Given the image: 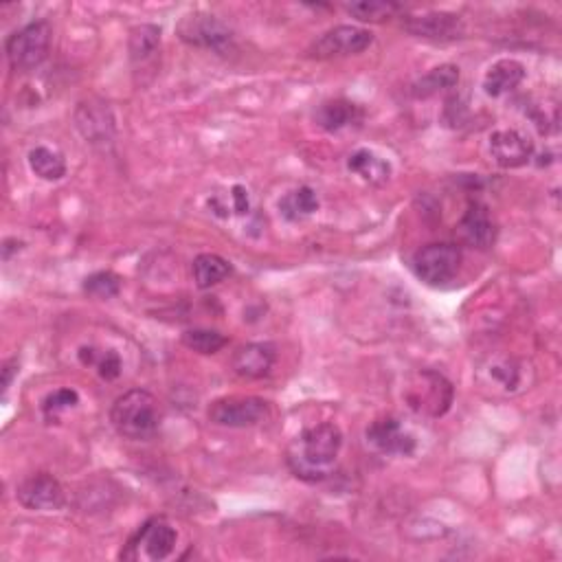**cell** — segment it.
<instances>
[{
    "instance_id": "cell-1",
    "label": "cell",
    "mask_w": 562,
    "mask_h": 562,
    "mask_svg": "<svg viewBox=\"0 0 562 562\" xmlns=\"http://www.w3.org/2000/svg\"><path fill=\"white\" fill-rule=\"evenodd\" d=\"M343 448V433L336 424L323 422L303 431L288 448V466L301 481L317 483L330 477Z\"/></svg>"
},
{
    "instance_id": "cell-2",
    "label": "cell",
    "mask_w": 562,
    "mask_h": 562,
    "mask_svg": "<svg viewBox=\"0 0 562 562\" xmlns=\"http://www.w3.org/2000/svg\"><path fill=\"white\" fill-rule=\"evenodd\" d=\"M110 424L126 440H150L161 426L159 400L145 389H130L112 402Z\"/></svg>"
},
{
    "instance_id": "cell-3",
    "label": "cell",
    "mask_w": 562,
    "mask_h": 562,
    "mask_svg": "<svg viewBox=\"0 0 562 562\" xmlns=\"http://www.w3.org/2000/svg\"><path fill=\"white\" fill-rule=\"evenodd\" d=\"M53 29L47 20L31 22V25L11 33L5 44L9 66L18 73H29L49 58Z\"/></svg>"
},
{
    "instance_id": "cell-4",
    "label": "cell",
    "mask_w": 562,
    "mask_h": 562,
    "mask_svg": "<svg viewBox=\"0 0 562 562\" xmlns=\"http://www.w3.org/2000/svg\"><path fill=\"white\" fill-rule=\"evenodd\" d=\"M176 33L185 44H189V47L207 49L220 55L229 53L235 42L229 25H224L218 16L202 14V11L183 16L181 22H178Z\"/></svg>"
},
{
    "instance_id": "cell-5",
    "label": "cell",
    "mask_w": 562,
    "mask_h": 562,
    "mask_svg": "<svg viewBox=\"0 0 562 562\" xmlns=\"http://www.w3.org/2000/svg\"><path fill=\"white\" fill-rule=\"evenodd\" d=\"M462 266V249L457 244H429L415 253L413 273L426 286H446L457 277Z\"/></svg>"
},
{
    "instance_id": "cell-6",
    "label": "cell",
    "mask_w": 562,
    "mask_h": 562,
    "mask_svg": "<svg viewBox=\"0 0 562 562\" xmlns=\"http://www.w3.org/2000/svg\"><path fill=\"white\" fill-rule=\"evenodd\" d=\"M455 398V389L442 374L437 372H420L407 389V402L409 407L420 413L429 415V418H442V415L451 409Z\"/></svg>"
},
{
    "instance_id": "cell-7",
    "label": "cell",
    "mask_w": 562,
    "mask_h": 562,
    "mask_svg": "<svg viewBox=\"0 0 562 562\" xmlns=\"http://www.w3.org/2000/svg\"><path fill=\"white\" fill-rule=\"evenodd\" d=\"M268 402L257 396H229L220 398L209 407V422L224 429H249L268 418Z\"/></svg>"
},
{
    "instance_id": "cell-8",
    "label": "cell",
    "mask_w": 562,
    "mask_h": 562,
    "mask_svg": "<svg viewBox=\"0 0 562 562\" xmlns=\"http://www.w3.org/2000/svg\"><path fill=\"white\" fill-rule=\"evenodd\" d=\"M374 44V33L363 27L339 25L323 33V36L308 49L310 58L332 60L347 58V55H358L367 51Z\"/></svg>"
},
{
    "instance_id": "cell-9",
    "label": "cell",
    "mask_w": 562,
    "mask_h": 562,
    "mask_svg": "<svg viewBox=\"0 0 562 562\" xmlns=\"http://www.w3.org/2000/svg\"><path fill=\"white\" fill-rule=\"evenodd\" d=\"M178 532L172 523L163 516H154L148 523H143L141 530L130 538L128 552L121 558H148V560H165L170 558L176 549Z\"/></svg>"
},
{
    "instance_id": "cell-10",
    "label": "cell",
    "mask_w": 562,
    "mask_h": 562,
    "mask_svg": "<svg viewBox=\"0 0 562 562\" xmlns=\"http://www.w3.org/2000/svg\"><path fill=\"white\" fill-rule=\"evenodd\" d=\"M16 499L22 508L33 512H55L64 508V488L62 483L49 472H36L22 479L16 488Z\"/></svg>"
},
{
    "instance_id": "cell-11",
    "label": "cell",
    "mask_w": 562,
    "mask_h": 562,
    "mask_svg": "<svg viewBox=\"0 0 562 562\" xmlns=\"http://www.w3.org/2000/svg\"><path fill=\"white\" fill-rule=\"evenodd\" d=\"M75 126L86 139V143L91 145L106 148V145L115 141V117H112V112L104 101H82L75 110Z\"/></svg>"
},
{
    "instance_id": "cell-12",
    "label": "cell",
    "mask_w": 562,
    "mask_h": 562,
    "mask_svg": "<svg viewBox=\"0 0 562 562\" xmlns=\"http://www.w3.org/2000/svg\"><path fill=\"white\" fill-rule=\"evenodd\" d=\"M367 442L372 444L382 455H400L409 457L415 453V437L404 429L402 422L396 418H380L367 426Z\"/></svg>"
},
{
    "instance_id": "cell-13",
    "label": "cell",
    "mask_w": 562,
    "mask_h": 562,
    "mask_svg": "<svg viewBox=\"0 0 562 562\" xmlns=\"http://www.w3.org/2000/svg\"><path fill=\"white\" fill-rule=\"evenodd\" d=\"M402 27L415 38L442 40V42L462 38V33H464L462 16L446 14V11H431V14L409 16L402 20Z\"/></svg>"
},
{
    "instance_id": "cell-14",
    "label": "cell",
    "mask_w": 562,
    "mask_h": 562,
    "mask_svg": "<svg viewBox=\"0 0 562 562\" xmlns=\"http://www.w3.org/2000/svg\"><path fill=\"white\" fill-rule=\"evenodd\" d=\"M490 154L505 170H516L532 161L534 143L519 130H499L490 137Z\"/></svg>"
},
{
    "instance_id": "cell-15",
    "label": "cell",
    "mask_w": 562,
    "mask_h": 562,
    "mask_svg": "<svg viewBox=\"0 0 562 562\" xmlns=\"http://www.w3.org/2000/svg\"><path fill=\"white\" fill-rule=\"evenodd\" d=\"M277 361V350L275 345L271 343H246L242 347H238V352L233 354V372L249 378V380H257L271 374V369L275 367Z\"/></svg>"
},
{
    "instance_id": "cell-16",
    "label": "cell",
    "mask_w": 562,
    "mask_h": 562,
    "mask_svg": "<svg viewBox=\"0 0 562 562\" xmlns=\"http://www.w3.org/2000/svg\"><path fill=\"white\" fill-rule=\"evenodd\" d=\"M363 108L347 99H328L314 112V121L325 132H341L363 121Z\"/></svg>"
},
{
    "instance_id": "cell-17",
    "label": "cell",
    "mask_w": 562,
    "mask_h": 562,
    "mask_svg": "<svg viewBox=\"0 0 562 562\" xmlns=\"http://www.w3.org/2000/svg\"><path fill=\"white\" fill-rule=\"evenodd\" d=\"M459 233H462L464 242L475 246V249H490L497 240V229L490 220V213L479 202H470L462 222H459Z\"/></svg>"
},
{
    "instance_id": "cell-18",
    "label": "cell",
    "mask_w": 562,
    "mask_h": 562,
    "mask_svg": "<svg viewBox=\"0 0 562 562\" xmlns=\"http://www.w3.org/2000/svg\"><path fill=\"white\" fill-rule=\"evenodd\" d=\"M523 80H525V66L519 60L505 58L494 62L488 69L486 77H483V93L492 99H497L512 93Z\"/></svg>"
},
{
    "instance_id": "cell-19",
    "label": "cell",
    "mask_w": 562,
    "mask_h": 562,
    "mask_svg": "<svg viewBox=\"0 0 562 562\" xmlns=\"http://www.w3.org/2000/svg\"><path fill=\"white\" fill-rule=\"evenodd\" d=\"M347 170L361 176L369 185H385L391 176L389 161L380 159L378 154L369 150H356L350 156V161H347Z\"/></svg>"
},
{
    "instance_id": "cell-20",
    "label": "cell",
    "mask_w": 562,
    "mask_h": 562,
    "mask_svg": "<svg viewBox=\"0 0 562 562\" xmlns=\"http://www.w3.org/2000/svg\"><path fill=\"white\" fill-rule=\"evenodd\" d=\"M459 84V69L453 64H442L437 69L422 75L418 82L411 86V95L415 99H429L442 91H451Z\"/></svg>"
},
{
    "instance_id": "cell-21",
    "label": "cell",
    "mask_w": 562,
    "mask_h": 562,
    "mask_svg": "<svg viewBox=\"0 0 562 562\" xmlns=\"http://www.w3.org/2000/svg\"><path fill=\"white\" fill-rule=\"evenodd\" d=\"M191 273H194L196 286L200 290H207L218 286L220 281L231 275V264L216 253H202L196 257L194 264H191Z\"/></svg>"
},
{
    "instance_id": "cell-22",
    "label": "cell",
    "mask_w": 562,
    "mask_h": 562,
    "mask_svg": "<svg viewBox=\"0 0 562 562\" xmlns=\"http://www.w3.org/2000/svg\"><path fill=\"white\" fill-rule=\"evenodd\" d=\"M161 47V29L156 25H137L130 31L128 53L132 64H145L152 60Z\"/></svg>"
},
{
    "instance_id": "cell-23",
    "label": "cell",
    "mask_w": 562,
    "mask_h": 562,
    "mask_svg": "<svg viewBox=\"0 0 562 562\" xmlns=\"http://www.w3.org/2000/svg\"><path fill=\"white\" fill-rule=\"evenodd\" d=\"M317 209H319V198H317V191L312 187H299L279 200L281 216L290 222L308 218Z\"/></svg>"
},
{
    "instance_id": "cell-24",
    "label": "cell",
    "mask_w": 562,
    "mask_h": 562,
    "mask_svg": "<svg viewBox=\"0 0 562 562\" xmlns=\"http://www.w3.org/2000/svg\"><path fill=\"white\" fill-rule=\"evenodd\" d=\"M29 167L31 172L36 174L42 181H60L66 174V161L60 152H55L51 148H44V145H38L29 152Z\"/></svg>"
},
{
    "instance_id": "cell-25",
    "label": "cell",
    "mask_w": 562,
    "mask_h": 562,
    "mask_svg": "<svg viewBox=\"0 0 562 562\" xmlns=\"http://www.w3.org/2000/svg\"><path fill=\"white\" fill-rule=\"evenodd\" d=\"M345 11L361 22H385L398 16L402 5L393 3V0H358V3L345 5Z\"/></svg>"
},
{
    "instance_id": "cell-26",
    "label": "cell",
    "mask_w": 562,
    "mask_h": 562,
    "mask_svg": "<svg viewBox=\"0 0 562 562\" xmlns=\"http://www.w3.org/2000/svg\"><path fill=\"white\" fill-rule=\"evenodd\" d=\"M183 345L187 350L202 354V356H211L218 354L220 350L227 347L229 339L224 334H220L218 330H205V328H194V330H185L181 336Z\"/></svg>"
},
{
    "instance_id": "cell-27",
    "label": "cell",
    "mask_w": 562,
    "mask_h": 562,
    "mask_svg": "<svg viewBox=\"0 0 562 562\" xmlns=\"http://www.w3.org/2000/svg\"><path fill=\"white\" fill-rule=\"evenodd\" d=\"M84 292L88 297L101 299V301L115 299L121 292V279H119V275L110 273V271L93 273L91 277H86V281H84Z\"/></svg>"
},
{
    "instance_id": "cell-28",
    "label": "cell",
    "mask_w": 562,
    "mask_h": 562,
    "mask_svg": "<svg viewBox=\"0 0 562 562\" xmlns=\"http://www.w3.org/2000/svg\"><path fill=\"white\" fill-rule=\"evenodd\" d=\"M77 404H80V393H77L75 389H58V391H53L42 402L44 420H47V422H58V418H60L62 413L75 409Z\"/></svg>"
},
{
    "instance_id": "cell-29",
    "label": "cell",
    "mask_w": 562,
    "mask_h": 562,
    "mask_svg": "<svg viewBox=\"0 0 562 562\" xmlns=\"http://www.w3.org/2000/svg\"><path fill=\"white\" fill-rule=\"evenodd\" d=\"M490 376L503 385V389L514 391L521 385V365L512 361V358H503V361L494 363L490 367Z\"/></svg>"
},
{
    "instance_id": "cell-30",
    "label": "cell",
    "mask_w": 562,
    "mask_h": 562,
    "mask_svg": "<svg viewBox=\"0 0 562 562\" xmlns=\"http://www.w3.org/2000/svg\"><path fill=\"white\" fill-rule=\"evenodd\" d=\"M93 367H97V374L108 382L117 380L121 376V358L117 352H112V350H108L104 354H97Z\"/></svg>"
},
{
    "instance_id": "cell-31",
    "label": "cell",
    "mask_w": 562,
    "mask_h": 562,
    "mask_svg": "<svg viewBox=\"0 0 562 562\" xmlns=\"http://www.w3.org/2000/svg\"><path fill=\"white\" fill-rule=\"evenodd\" d=\"M231 200H233V211L235 213H240V216H244V213H249V209H251L249 191H246L242 185H235L231 189Z\"/></svg>"
},
{
    "instance_id": "cell-32",
    "label": "cell",
    "mask_w": 562,
    "mask_h": 562,
    "mask_svg": "<svg viewBox=\"0 0 562 562\" xmlns=\"http://www.w3.org/2000/svg\"><path fill=\"white\" fill-rule=\"evenodd\" d=\"M18 361L16 358H9V361L3 365V393L9 391L11 387V380H14V376L18 374Z\"/></svg>"
}]
</instances>
